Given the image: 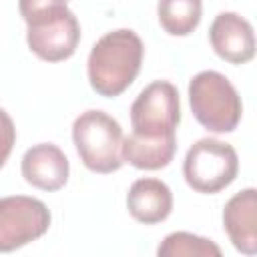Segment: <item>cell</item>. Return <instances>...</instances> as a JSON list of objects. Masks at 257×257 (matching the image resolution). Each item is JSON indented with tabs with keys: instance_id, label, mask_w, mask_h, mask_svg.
Masks as SVG:
<instances>
[{
	"instance_id": "cell-9",
	"label": "cell",
	"mask_w": 257,
	"mask_h": 257,
	"mask_svg": "<svg viewBox=\"0 0 257 257\" xmlns=\"http://www.w3.org/2000/svg\"><path fill=\"white\" fill-rule=\"evenodd\" d=\"M22 177L36 189L58 191L66 185L70 165L66 155L52 143L30 147L22 157Z\"/></svg>"
},
{
	"instance_id": "cell-2",
	"label": "cell",
	"mask_w": 257,
	"mask_h": 257,
	"mask_svg": "<svg viewBox=\"0 0 257 257\" xmlns=\"http://www.w3.org/2000/svg\"><path fill=\"white\" fill-rule=\"evenodd\" d=\"M145 46L135 30L118 28L96 40L88 54L90 86L106 98L122 94L137 78Z\"/></svg>"
},
{
	"instance_id": "cell-1",
	"label": "cell",
	"mask_w": 257,
	"mask_h": 257,
	"mask_svg": "<svg viewBox=\"0 0 257 257\" xmlns=\"http://www.w3.org/2000/svg\"><path fill=\"white\" fill-rule=\"evenodd\" d=\"M18 10L28 26V48L46 62H60L74 54L80 24L66 0H18Z\"/></svg>"
},
{
	"instance_id": "cell-10",
	"label": "cell",
	"mask_w": 257,
	"mask_h": 257,
	"mask_svg": "<svg viewBox=\"0 0 257 257\" xmlns=\"http://www.w3.org/2000/svg\"><path fill=\"white\" fill-rule=\"evenodd\" d=\"M223 227L237 251L257 253V191L253 187L233 195L223 209Z\"/></svg>"
},
{
	"instance_id": "cell-11",
	"label": "cell",
	"mask_w": 257,
	"mask_h": 257,
	"mask_svg": "<svg viewBox=\"0 0 257 257\" xmlns=\"http://www.w3.org/2000/svg\"><path fill=\"white\" fill-rule=\"evenodd\" d=\"M126 207L133 219L145 225L165 221L173 209V193L161 179H137L126 193Z\"/></svg>"
},
{
	"instance_id": "cell-3",
	"label": "cell",
	"mask_w": 257,
	"mask_h": 257,
	"mask_svg": "<svg viewBox=\"0 0 257 257\" xmlns=\"http://www.w3.org/2000/svg\"><path fill=\"white\" fill-rule=\"evenodd\" d=\"M189 104L195 118L213 133L235 131L243 112L235 86L217 70H203L191 78Z\"/></svg>"
},
{
	"instance_id": "cell-7",
	"label": "cell",
	"mask_w": 257,
	"mask_h": 257,
	"mask_svg": "<svg viewBox=\"0 0 257 257\" xmlns=\"http://www.w3.org/2000/svg\"><path fill=\"white\" fill-rule=\"evenodd\" d=\"M50 227L48 207L34 197L0 199V253H8L42 237Z\"/></svg>"
},
{
	"instance_id": "cell-15",
	"label": "cell",
	"mask_w": 257,
	"mask_h": 257,
	"mask_svg": "<svg viewBox=\"0 0 257 257\" xmlns=\"http://www.w3.org/2000/svg\"><path fill=\"white\" fill-rule=\"evenodd\" d=\"M14 143H16L14 122H12L10 114L4 108H0V169L8 161V157H10L12 149H14Z\"/></svg>"
},
{
	"instance_id": "cell-5",
	"label": "cell",
	"mask_w": 257,
	"mask_h": 257,
	"mask_svg": "<svg viewBox=\"0 0 257 257\" xmlns=\"http://www.w3.org/2000/svg\"><path fill=\"white\" fill-rule=\"evenodd\" d=\"M239 171V157L229 143L219 139H199L185 155L183 175L187 185L205 195L229 187Z\"/></svg>"
},
{
	"instance_id": "cell-6",
	"label": "cell",
	"mask_w": 257,
	"mask_h": 257,
	"mask_svg": "<svg viewBox=\"0 0 257 257\" xmlns=\"http://www.w3.org/2000/svg\"><path fill=\"white\" fill-rule=\"evenodd\" d=\"M181 120L179 90L167 80L147 84L131 104L133 133L145 139L175 137Z\"/></svg>"
},
{
	"instance_id": "cell-12",
	"label": "cell",
	"mask_w": 257,
	"mask_h": 257,
	"mask_svg": "<svg viewBox=\"0 0 257 257\" xmlns=\"http://www.w3.org/2000/svg\"><path fill=\"white\" fill-rule=\"evenodd\" d=\"M177 151V137L167 139H145L139 135H128L122 139V159L135 169L157 171L167 167Z\"/></svg>"
},
{
	"instance_id": "cell-8",
	"label": "cell",
	"mask_w": 257,
	"mask_h": 257,
	"mask_svg": "<svg viewBox=\"0 0 257 257\" xmlns=\"http://www.w3.org/2000/svg\"><path fill=\"white\" fill-rule=\"evenodd\" d=\"M209 40L217 56L231 64H245L255 56L253 26L235 12H221L209 28Z\"/></svg>"
},
{
	"instance_id": "cell-14",
	"label": "cell",
	"mask_w": 257,
	"mask_h": 257,
	"mask_svg": "<svg viewBox=\"0 0 257 257\" xmlns=\"http://www.w3.org/2000/svg\"><path fill=\"white\" fill-rule=\"evenodd\" d=\"M159 257H179V255H187V257H219L221 255V249L219 245H215L211 239H205V237H199V235H193V233H187V231H177V233H171L163 239V243L159 245L157 249Z\"/></svg>"
},
{
	"instance_id": "cell-4",
	"label": "cell",
	"mask_w": 257,
	"mask_h": 257,
	"mask_svg": "<svg viewBox=\"0 0 257 257\" xmlns=\"http://www.w3.org/2000/svg\"><path fill=\"white\" fill-rule=\"evenodd\" d=\"M122 128L102 110H86L72 124V141L86 169L92 173H114L122 167Z\"/></svg>"
},
{
	"instance_id": "cell-13",
	"label": "cell",
	"mask_w": 257,
	"mask_h": 257,
	"mask_svg": "<svg viewBox=\"0 0 257 257\" xmlns=\"http://www.w3.org/2000/svg\"><path fill=\"white\" fill-rule=\"evenodd\" d=\"M201 0H159V22L171 36H187L201 22Z\"/></svg>"
}]
</instances>
